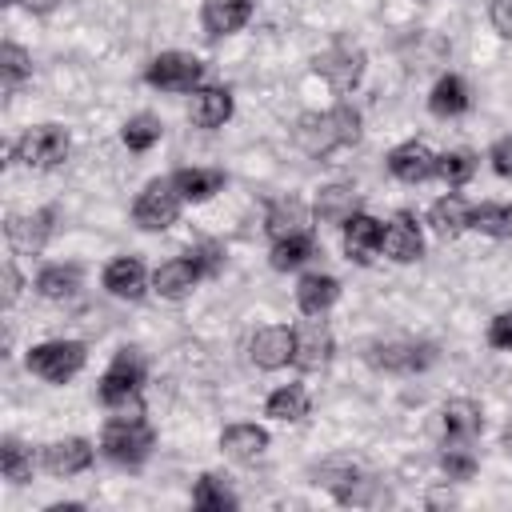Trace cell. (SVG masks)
<instances>
[{"label":"cell","mask_w":512,"mask_h":512,"mask_svg":"<svg viewBox=\"0 0 512 512\" xmlns=\"http://www.w3.org/2000/svg\"><path fill=\"white\" fill-rule=\"evenodd\" d=\"M232 116V92L224 84H200L188 104V120L196 128H220Z\"/></svg>","instance_id":"cell-18"},{"label":"cell","mask_w":512,"mask_h":512,"mask_svg":"<svg viewBox=\"0 0 512 512\" xmlns=\"http://www.w3.org/2000/svg\"><path fill=\"white\" fill-rule=\"evenodd\" d=\"M88 360V348L80 340H44L36 348H28L24 364L32 376L48 380V384H68Z\"/></svg>","instance_id":"cell-3"},{"label":"cell","mask_w":512,"mask_h":512,"mask_svg":"<svg viewBox=\"0 0 512 512\" xmlns=\"http://www.w3.org/2000/svg\"><path fill=\"white\" fill-rule=\"evenodd\" d=\"M468 228H476V232H484V236H508V208H500V204H480V208H472V224Z\"/></svg>","instance_id":"cell-38"},{"label":"cell","mask_w":512,"mask_h":512,"mask_svg":"<svg viewBox=\"0 0 512 512\" xmlns=\"http://www.w3.org/2000/svg\"><path fill=\"white\" fill-rule=\"evenodd\" d=\"M312 68H316V76H324V84L332 92L348 96L360 84V76H364V52L352 48V44H332L328 52H320L312 60Z\"/></svg>","instance_id":"cell-8"},{"label":"cell","mask_w":512,"mask_h":512,"mask_svg":"<svg viewBox=\"0 0 512 512\" xmlns=\"http://www.w3.org/2000/svg\"><path fill=\"white\" fill-rule=\"evenodd\" d=\"M264 412H268L272 420L296 424V420L308 416V392H304L300 384H284V388H276V392L264 400Z\"/></svg>","instance_id":"cell-30"},{"label":"cell","mask_w":512,"mask_h":512,"mask_svg":"<svg viewBox=\"0 0 512 512\" xmlns=\"http://www.w3.org/2000/svg\"><path fill=\"white\" fill-rule=\"evenodd\" d=\"M20 4H24L28 12H36V16H48V12H52L60 0H20Z\"/></svg>","instance_id":"cell-44"},{"label":"cell","mask_w":512,"mask_h":512,"mask_svg":"<svg viewBox=\"0 0 512 512\" xmlns=\"http://www.w3.org/2000/svg\"><path fill=\"white\" fill-rule=\"evenodd\" d=\"M380 248H384L388 260H396V264H412V260L424 256V236H420L416 220H412L408 212H400V216H392V220L384 224V240H380Z\"/></svg>","instance_id":"cell-15"},{"label":"cell","mask_w":512,"mask_h":512,"mask_svg":"<svg viewBox=\"0 0 512 512\" xmlns=\"http://www.w3.org/2000/svg\"><path fill=\"white\" fill-rule=\"evenodd\" d=\"M248 356H252L256 368L276 372V368L292 364V356H296V332L284 328V324H268V328H260V332L248 340Z\"/></svg>","instance_id":"cell-11"},{"label":"cell","mask_w":512,"mask_h":512,"mask_svg":"<svg viewBox=\"0 0 512 512\" xmlns=\"http://www.w3.org/2000/svg\"><path fill=\"white\" fill-rule=\"evenodd\" d=\"M180 204H184V196L176 192L172 176H160V180H148L144 192L136 196L132 220H136V228H144V232H164V228H172V224L180 220Z\"/></svg>","instance_id":"cell-5"},{"label":"cell","mask_w":512,"mask_h":512,"mask_svg":"<svg viewBox=\"0 0 512 512\" xmlns=\"http://www.w3.org/2000/svg\"><path fill=\"white\" fill-rule=\"evenodd\" d=\"M16 296H20V276L12 264H4V304H12Z\"/></svg>","instance_id":"cell-43"},{"label":"cell","mask_w":512,"mask_h":512,"mask_svg":"<svg viewBox=\"0 0 512 512\" xmlns=\"http://www.w3.org/2000/svg\"><path fill=\"white\" fill-rule=\"evenodd\" d=\"M252 8H256V0H204L200 28H204L208 40L232 36V32H240L252 20Z\"/></svg>","instance_id":"cell-14"},{"label":"cell","mask_w":512,"mask_h":512,"mask_svg":"<svg viewBox=\"0 0 512 512\" xmlns=\"http://www.w3.org/2000/svg\"><path fill=\"white\" fill-rule=\"evenodd\" d=\"M508 236H512V208H508Z\"/></svg>","instance_id":"cell-47"},{"label":"cell","mask_w":512,"mask_h":512,"mask_svg":"<svg viewBox=\"0 0 512 512\" xmlns=\"http://www.w3.org/2000/svg\"><path fill=\"white\" fill-rule=\"evenodd\" d=\"M200 276H204V268L196 264L192 252H188V256H172V260H164V264L152 272V292L164 296V300H184V296L200 284Z\"/></svg>","instance_id":"cell-12"},{"label":"cell","mask_w":512,"mask_h":512,"mask_svg":"<svg viewBox=\"0 0 512 512\" xmlns=\"http://www.w3.org/2000/svg\"><path fill=\"white\" fill-rule=\"evenodd\" d=\"M308 256H312V236H308V228H304V232H292V236H284V240H272V268H276V272L300 268Z\"/></svg>","instance_id":"cell-33"},{"label":"cell","mask_w":512,"mask_h":512,"mask_svg":"<svg viewBox=\"0 0 512 512\" xmlns=\"http://www.w3.org/2000/svg\"><path fill=\"white\" fill-rule=\"evenodd\" d=\"M424 4H428V0H424Z\"/></svg>","instance_id":"cell-48"},{"label":"cell","mask_w":512,"mask_h":512,"mask_svg":"<svg viewBox=\"0 0 512 512\" xmlns=\"http://www.w3.org/2000/svg\"><path fill=\"white\" fill-rule=\"evenodd\" d=\"M104 288L116 300H140L144 288H148V272H144V264L136 256H116L104 268Z\"/></svg>","instance_id":"cell-20"},{"label":"cell","mask_w":512,"mask_h":512,"mask_svg":"<svg viewBox=\"0 0 512 512\" xmlns=\"http://www.w3.org/2000/svg\"><path fill=\"white\" fill-rule=\"evenodd\" d=\"M140 384H144V360L136 348H120L112 356V364L104 368L100 376V404L104 408H128L136 396H140Z\"/></svg>","instance_id":"cell-6"},{"label":"cell","mask_w":512,"mask_h":512,"mask_svg":"<svg viewBox=\"0 0 512 512\" xmlns=\"http://www.w3.org/2000/svg\"><path fill=\"white\" fill-rule=\"evenodd\" d=\"M332 352H336V340H332V332L324 324L308 320L304 328H296V356H292V364L300 372H320L332 360Z\"/></svg>","instance_id":"cell-17"},{"label":"cell","mask_w":512,"mask_h":512,"mask_svg":"<svg viewBox=\"0 0 512 512\" xmlns=\"http://www.w3.org/2000/svg\"><path fill=\"white\" fill-rule=\"evenodd\" d=\"M440 468L448 472V480H472V472H476V456H472L464 444L448 440L444 452H440Z\"/></svg>","instance_id":"cell-37"},{"label":"cell","mask_w":512,"mask_h":512,"mask_svg":"<svg viewBox=\"0 0 512 512\" xmlns=\"http://www.w3.org/2000/svg\"><path fill=\"white\" fill-rule=\"evenodd\" d=\"M428 224H432L436 236L456 240V236L472 224V204H468L460 192H448V196H440V200L428 208Z\"/></svg>","instance_id":"cell-22"},{"label":"cell","mask_w":512,"mask_h":512,"mask_svg":"<svg viewBox=\"0 0 512 512\" xmlns=\"http://www.w3.org/2000/svg\"><path fill=\"white\" fill-rule=\"evenodd\" d=\"M92 456H96L92 440H84V436H64V440H52V444H44V452H40V464H44V472H48V476H56V480H68V476H80V472H88V468H92Z\"/></svg>","instance_id":"cell-10"},{"label":"cell","mask_w":512,"mask_h":512,"mask_svg":"<svg viewBox=\"0 0 512 512\" xmlns=\"http://www.w3.org/2000/svg\"><path fill=\"white\" fill-rule=\"evenodd\" d=\"M472 172H476V156H472L468 148H456V152L436 156V176H440L448 188L468 184V180H472Z\"/></svg>","instance_id":"cell-35"},{"label":"cell","mask_w":512,"mask_h":512,"mask_svg":"<svg viewBox=\"0 0 512 512\" xmlns=\"http://www.w3.org/2000/svg\"><path fill=\"white\" fill-rule=\"evenodd\" d=\"M356 204H360V196L352 184H324L312 200V212L324 224H344L348 216H356Z\"/></svg>","instance_id":"cell-23"},{"label":"cell","mask_w":512,"mask_h":512,"mask_svg":"<svg viewBox=\"0 0 512 512\" xmlns=\"http://www.w3.org/2000/svg\"><path fill=\"white\" fill-rule=\"evenodd\" d=\"M428 108H432V116H460V112H468V84L460 80V76H440L436 80V88H432V96H428Z\"/></svg>","instance_id":"cell-28"},{"label":"cell","mask_w":512,"mask_h":512,"mask_svg":"<svg viewBox=\"0 0 512 512\" xmlns=\"http://www.w3.org/2000/svg\"><path fill=\"white\" fill-rule=\"evenodd\" d=\"M192 256H196V264L204 268V276H216V272H220V264H224V256H220V248H216V244H200V248H192Z\"/></svg>","instance_id":"cell-42"},{"label":"cell","mask_w":512,"mask_h":512,"mask_svg":"<svg viewBox=\"0 0 512 512\" xmlns=\"http://www.w3.org/2000/svg\"><path fill=\"white\" fill-rule=\"evenodd\" d=\"M304 224H308V212H304V204H300L296 196L276 200V204L268 208V216H264V232H268L272 240H284V236H292V232H304Z\"/></svg>","instance_id":"cell-29"},{"label":"cell","mask_w":512,"mask_h":512,"mask_svg":"<svg viewBox=\"0 0 512 512\" xmlns=\"http://www.w3.org/2000/svg\"><path fill=\"white\" fill-rule=\"evenodd\" d=\"M224 480H228V476L204 472V476L196 480V488H192V504H196V508H204V512H224V508H236L240 500H236V492H232Z\"/></svg>","instance_id":"cell-31"},{"label":"cell","mask_w":512,"mask_h":512,"mask_svg":"<svg viewBox=\"0 0 512 512\" xmlns=\"http://www.w3.org/2000/svg\"><path fill=\"white\" fill-rule=\"evenodd\" d=\"M160 136H164V124H160L156 116H148V112H140V116L124 120V128H120V140H124V148H128V152H148Z\"/></svg>","instance_id":"cell-32"},{"label":"cell","mask_w":512,"mask_h":512,"mask_svg":"<svg viewBox=\"0 0 512 512\" xmlns=\"http://www.w3.org/2000/svg\"><path fill=\"white\" fill-rule=\"evenodd\" d=\"M340 228H344V252H348V260H356V264H368V260L380 252V240H384V224H380L376 216H368V212H356V216H348Z\"/></svg>","instance_id":"cell-16"},{"label":"cell","mask_w":512,"mask_h":512,"mask_svg":"<svg viewBox=\"0 0 512 512\" xmlns=\"http://www.w3.org/2000/svg\"><path fill=\"white\" fill-rule=\"evenodd\" d=\"M28 76H32V56L20 44H4L0 48V84H4V92H16Z\"/></svg>","instance_id":"cell-34"},{"label":"cell","mask_w":512,"mask_h":512,"mask_svg":"<svg viewBox=\"0 0 512 512\" xmlns=\"http://www.w3.org/2000/svg\"><path fill=\"white\" fill-rule=\"evenodd\" d=\"M172 184L184 200L200 204V200H208L224 188V172L220 168H180V172H172Z\"/></svg>","instance_id":"cell-26"},{"label":"cell","mask_w":512,"mask_h":512,"mask_svg":"<svg viewBox=\"0 0 512 512\" xmlns=\"http://www.w3.org/2000/svg\"><path fill=\"white\" fill-rule=\"evenodd\" d=\"M144 80L160 92H196L204 80V60L192 52H160L144 68Z\"/></svg>","instance_id":"cell-7"},{"label":"cell","mask_w":512,"mask_h":512,"mask_svg":"<svg viewBox=\"0 0 512 512\" xmlns=\"http://www.w3.org/2000/svg\"><path fill=\"white\" fill-rule=\"evenodd\" d=\"M220 448L232 456V460H256L264 456L268 448V432L260 424H228L220 432Z\"/></svg>","instance_id":"cell-25"},{"label":"cell","mask_w":512,"mask_h":512,"mask_svg":"<svg viewBox=\"0 0 512 512\" xmlns=\"http://www.w3.org/2000/svg\"><path fill=\"white\" fill-rule=\"evenodd\" d=\"M488 160H492V172H496V176L512 180V136H500V140L492 144Z\"/></svg>","instance_id":"cell-39"},{"label":"cell","mask_w":512,"mask_h":512,"mask_svg":"<svg viewBox=\"0 0 512 512\" xmlns=\"http://www.w3.org/2000/svg\"><path fill=\"white\" fill-rule=\"evenodd\" d=\"M504 444H508V452H512V424H508V432H504Z\"/></svg>","instance_id":"cell-45"},{"label":"cell","mask_w":512,"mask_h":512,"mask_svg":"<svg viewBox=\"0 0 512 512\" xmlns=\"http://www.w3.org/2000/svg\"><path fill=\"white\" fill-rule=\"evenodd\" d=\"M152 444H156V432L140 412L112 416L104 424V432H100V452L120 468H140L152 456Z\"/></svg>","instance_id":"cell-2"},{"label":"cell","mask_w":512,"mask_h":512,"mask_svg":"<svg viewBox=\"0 0 512 512\" xmlns=\"http://www.w3.org/2000/svg\"><path fill=\"white\" fill-rule=\"evenodd\" d=\"M368 360L384 372H420L432 364V348L428 344H408V340H392V344H376L368 352Z\"/></svg>","instance_id":"cell-19"},{"label":"cell","mask_w":512,"mask_h":512,"mask_svg":"<svg viewBox=\"0 0 512 512\" xmlns=\"http://www.w3.org/2000/svg\"><path fill=\"white\" fill-rule=\"evenodd\" d=\"M80 280H84L80 264H44L36 272V292L44 300H68L80 288Z\"/></svg>","instance_id":"cell-27"},{"label":"cell","mask_w":512,"mask_h":512,"mask_svg":"<svg viewBox=\"0 0 512 512\" xmlns=\"http://www.w3.org/2000/svg\"><path fill=\"white\" fill-rule=\"evenodd\" d=\"M488 344L500 348V352H512V312H500V316L488 324Z\"/></svg>","instance_id":"cell-40"},{"label":"cell","mask_w":512,"mask_h":512,"mask_svg":"<svg viewBox=\"0 0 512 512\" xmlns=\"http://www.w3.org/2000/svg\"><path fill=\"white\" fill-rule=\"evenodd\" d=\"M336 300H340V280H336V276H328V272H308V276H300V284H296V304H300L304 316H324Z\"/></svg>","instance_id":"cell-21"},{"label":"cell","mask_w":512,"mask_h":512,"mask_svg":"<svg viewBox=\"0 0 512 512\" xmlns=\"http://www.w3.org/2000/svg\"><path fill=\"white\" fill-rule=\"evenodd\" d=\"M56 232V208H36V212H16L8 216V244L24 256H40L44 244Z\"/></svg>","instance_id":"cell-9"},{"label":"cell","mask_w":512,"mask_h":512,"mask_svg":"<svg viewBox=\"0 0 512 512\" xmlns=\"http://www.w3.org/2000/svg\"><path fill=\"white\" fill-rule=\"evenodd\" d=\"M0 4H4V8H12V4H20V0H0Z\"/></svg>","instance_id":"cell-46"},{"label":"cell","mask_w":512,"mask_h":512,"mask_svg":"<svg viewBox=\"0 0 512 512\" xmlns=\"http://www.w3.org/2000/svg\"><path fill=\"white\" fill-rule=\"evenodd\" d=\"M292 140L304 156L324 160L336 148H348L360 140V112L352 104H336L328 112H304L292 128Z\"/></svg>","instance_id":"cell-1"},{"label":"cell","mask_w":512,"mask_h":512,"mask_svg":"<svg viewBox=\"0 0 512 512\" xmlns=\"http://www.w3.org/2000/svg\"><path fill=\"white\" fill-rule=\"evenodd\" d=\"M388 172L404 184H424L428 176H436V152L424 140H404L388 152Z\"/></svg>","instance_id":"cell-13"},{"label":"cell","mask_w":512,"mask_h":512,"mask_svg":"<svg viewBox=\"0 0 512 512\" xmlns=\"http://www.w3.org/2000/svg\"><path fill=\"white\" fill-rule=\"evenodd\" d=\"M488 16H492V28H496L500 36H508V40H512V0H492Z\"/></svg>","instance_id":"cell-41"},{"label":"cell","mask_w":512,"mask_h":512,"mask_svg":"<svg viewBox=\"0 0 512 512\" xmlns=\"http://www.w3.org/2000/svg\"><path fill=\"white\" fill-rule=\"evenodd\" d=\"M0 472H4V480H12V484L32 480V452H28L16 436H8V440L0 444Z\"/></svg>","instance_id":"cell-36"},{"label":"cell","mask_w":512,"mask_h":512,"mask_svg":"<svg viewBox=\"0 0 512 512\" xmlns=\"http://www.w3.org/2000/svg\"><path fill=\"white\" fill-rule=\"evenodd\" d=\"M68 148H72V140L60 124H36L12 144V160L24 164V168L48 172V168H60L68 160Z\"/></svg>","instance_id":"cell-4"},{"label":"cell","mask_w":512,"mask_h":512,"mask_svg":"<svg viewBox=\"0 0 512 512\" xmlns=\"http://www.w3.org/2000/svg\"><path fill=\"white\" fill-rule=\"evenodd\" d=\"M440 424H444V436L448 440L468 444L484 428V416H480V404H472V400H448L444 412H440Z\"/></svg>","instance_id":"cell-24"}]
</instances>
